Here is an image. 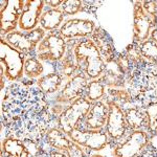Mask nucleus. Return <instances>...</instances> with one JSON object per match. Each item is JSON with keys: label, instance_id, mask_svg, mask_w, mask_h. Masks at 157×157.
I'll list each match as a JSON object with an SVG mask.
<instances>
[{"label": "nucleus", "instance_id": "obj_1", "mask_svg": "<svg viewBox=\"0 0 157 157\" xmlns=\"http://www.w3.org/2000/svg\"><path fill=\"white\" fill-rule=\"evenodd\" d=\"M52 115L46 94L38 86L21 82L7 87L2 102L6 137L38 143L52 128Z\"/></svg>", "mask_w": 157, "mask_h": 157}, {"label": "nucleus", "instance_id": "obj_2", "mask_svg": "<svg viewBox=\"0 0 157 157\" xmlns=\"http://www.w3.org/2000/svg\"><path fill=\"white\" fill-rule=\"evenodd\" d=\"M73 55L78 67L84 64L87 78L95 80L106 70V64L102 55L91 39H84L78 42L73 49Z\"/></svg>", "mask_w": 157, "mask_h": 157}, {"label": "nucleus", "instance_id": "obj_3", "mask_svg": "<svg viewBox=\"0 0 157 157\" xmlns=\"http://www.w3.org/2000/svg\"><path fill=\"white\" fill-rule=\"evenodd\" d=\"M0 61L3 75L11 82H16L23 75L25 57L24 54L7 43L4 39L0 40Z\"/></svg>", "mask_w": 157, "mask_h": 157}, {"label": "nucleus", "instance_id": "obj_4", "mask_svg": "<svg viewBox=\"0 0 157 157\" xmlns=\"http://www.w3.org/2000/svg\"><path fill=\"white\" fill-rule=\"evenodd\" d=\"M91 108V102L85 97H81L72 102L69 106L62 111L58 117L59 127L68 134L77 129L78 124L86 117Z\"/></svg>", "mask_w": 157, "mask_h": 157}, {"label": "nucleus", "instance_id": "obj_5", "mask_svg": "<svg viewBox=\"0 0 157 157\" xmlns=\"http://www.w3.org/2000/svg\"><path fill=\"white\" fill-rule=\"evenodd\" d=\"M67 45L60 33L52 32L39 43L37 47L38 59L49 62H58L64 58Z\"/></svg>", "mask_w": 157, "mask_h": 157}, {"label": "nucleus", "instance_id": "obj_6", "mask_svg": "<svg viewBox=\"0 0 157 157\" xmlns=\"http://www.w3.org/2000/svg\"><path fill=\"white\" fill-rule=\"evenodd\" d=\"M44 37L45 30L42 27H37L27 33L17 32V30L10 33L6 36V41L17 50L23 54H27L34 52L39 43L44 39Z\"/></svg>", "mask_w": 157, "mask_h": 157}, {"label": "nucleus", "instance_id": "obj_7", "mask_svg": "<svg viewBox=\"0 0 157 157\" xmlns=\"http://www.w3.org/2000/svg\"><path fill=\"white\" fill-rule=\"evenodd\" d=\"M0 7V30L1 35H9L15 32L23 10L22 0H1Z\"/></svg>", "mask_w": 157, "mask_h": 157}, {"label": "nucleus", "instance_id": "obj_8", "mask_svg": "<svg viewBox=\"0 0 157 157\" xmlns=\"http://www.w3.org/2000/svg\"><path fill=\"white\" fill-rule=\"evenodd\" d=\"M67 135L77 145L93 151H102L109 143L107 133L102 130H78L77 128Z\"/></svg>", "mask_w": 157, "mask_h": 157}, {"label": "nucleus", "instance_id": "obj_9", "mask_svg": "<svg viewBox=\"0 0 157 157\" xmlns=\"http://www.w3.org/2000/svg\"><path fill=\"white\" fill-rule=\"evenodd\" d=\"M150 136L143 130H134L121 145L113 149L114 157H138L149 145Z\"/></svg>", "mask_w": 157, "mask_h": 157}, {"label": "nucleus", "instance_id": "obj_10", "mask_svg": "<svg viewBox=\"0 0 157 157\" xmlns=\"http://www.w3.org/2000/svg\"><path fill=\"white\" fill-rule=\"evenodd\" d=\"M108 118L106 124V133L112 140H118L127 132L125 112L115 102L108 103Z\"/></svg>", "mask_w": 157, "mask_h": 157}, {"label": "nucleus", "instance_id": "obj_11", "mask_svg": "<svg viewBox=\"0 0 157 157\" xmlns=\"http://www.w3.org/2000/svg\"><path fill=\"white\" fill-rule=\"evenodd\" d=\"M45 1L42 0H25L23 10L19 19V27L24 32L37 29L42 16V11Z\"/></svg>", "mask_w": 157, "mask_h": 157}, {"label": "nucleus", "instance_id": "obj_12", "mask_svg": "<svg viewBox=\"0 0 157 157\" xmlns=\"http://www.w3.org/2000/svg\"><path fill=\"white\" fill-rule=\"evenodd\" d=\"M95 24L90 19L73 18L65 21L60 27V35L64 39L85 38L94 33Z\"/></svg>", "mask_w": 157, "mask_h": 157}, {"label": "nucleus", "instance_id": "obj_13", "mask_svg": "<svg viewBox=\"0 0 157 157\" xmlns=\"http://www.w3.org/2000/svg\"><path fill=\"white\" fill-rule=\"evenodd\" d=\"M134 39L136 42L143 43L147 41L151 34V29L154 26V23L152 21L147 13L144 11L143 4L140 1L134 2Z\"/></svg>", "mask_w": 157, "mask_h": 157}, {"label": "nucleus", "instance_id": "obj_14", "mask_svg": "<svg viewBox=\"0 0 157 157\" xmlns=\"http://www.w3.org/2000/svg\"><path fill=\"white\" fill-rule=\"evenodd\" d=\"M88 85L87 75L83 72H78L70 78L64 86L57 98V102L70 103L75 102L77 98H81L83 92L86 90Z\"/></svg>", "mask_w": 157, "mask_h": 157}, {"label": "nucleus", "instance_id": "obj_15", "mask_svg": "<svg viewBox=\"0 0 157 157\" xmlns=\"http://www.w3.org/2000/svg\"><path fill=\"white\" fill-rule=\"evenodd\" d=\"M109 109L102 102H95L91 106L85 117V125L88 130H101L107 124Z\"/></svg>", "mask_w": 157, "mask_h": 157}, {"label": "nucleus", "instance_id": "obj_16", "mask_svg": "<svg viewBox=\"0 0 157 157\" xmlns=\"http://www.w3.org/2000/svg\"><path fill=\"white\" fill-rule=\"evenodd\" d=\"M44 138L47 145L58 151H66L72 144V140L67 134L61 128L57 127L49 129Z\"/></svg>", "mask_w": 157, "mask_h": 157}, {"label": "nucleus", "instance_id": "obj_17", "mask_svg": "<svg viewBox=\"0 0 157 157\" xmlns=\"http://www.w3.org/2000/svg\"><path fill=\"white\" fill-rule=\"evenodd\" d=\"M91 40L95 43L101 55H103L106 58L107 62H111L112 60H115L112 39L103 29H98L97 32L92 34V39Z\"/></svg>", "mask_w": 157, "mask_h": 157}, {"label": "nucleus", "instance_id": "obj_18", "mask_svg": "<svg viewBox=\"0 0 157 157\" xmlns=\"http://www.w3.org/2000/svg\"><path fill=\"white\" fill-rule=\"evenodd\" d=\"M63 77L59 72H52L46 75L39 78L37 81V86L45 94H52L59 90L62 84Z\"/></svg>", "mask_w": 157, "mask_h": 157}, {"label": "nucleus", "instance_id": "obj_19", "mask_svg": "<svg viewBox=\"0 0 157 157\" xmlns=\"http://www.w3.org/2000/svg\"><path fill=\"white\" fill-rule=\"evenodd\" d=\"M64 19V13L59 9H50L44 12L40 19V25L44 30H55Z\"/></svg>", "mask_w": 157, "mask_h": 157}, {"label": "nucleus", "instance_id": "obj_20", "mask_svg": "<svg viewBox=\"0 0 157 157\" xmlns=\"http://www.w3.org/2000/svg\"><path fill=\"white\" fill-rule=\"evenodd\" d=\"M124 112H125L126 123H127L128 128L133 129V130H141L143 127H146L147 116L146 113L143 112L140 109L132 107L125 110Z\"/></svg>", "mask_w": 157, "mask_h": 157}, {"label": "nucleus", "instance_id": "obj_21", "mask_svg": "<svg viewBox=\"0 0 157 157\" xmlns=\"http://www.w3.org/2000/svg\"><path fill=\"white\" fill-rule=\"evenodd\" d=\"M26 150V146L19 138L6 137L2 144V154L6 157H14Z\"/></svg>", "mask_w": 157, "mask_h": 157}, {"label": "nucleus", "instance_id": "obj_22", "mask_svg": "<svg viewBox=\"0 0 157 157\" xmlns=\"http://www.w3.org/2000/svg\"><path fill=\"white\" fill-rule=\"evenodd\" d=\"M147 116L146 128L148 130V135L151 137L157 135V102L152 101L147 105L145 110Z\"/></svg>", "mask_w": 157, "mask_h": 157}, {"label": "nucleus", "instance_id": "obj_23", "mask_svg": "<svg viewBox=\"0 0 157 157\" xmlns=\"http://www.w3.org/2000/svg\"><path fill=\"white\" fill-rule=\"evenodd\" d=\"M86 98L90 102H100L105 94V85L101 80H93L88 83L85 90Z\"/></svg>", "mask_w": 157, "mask_h": 157}, {"label": "nucleus", "instance_id": "obj_24", "mask_svg": "<svg viewBox=\"0 0 157 157\" xmlns=\"http://www.w3.org/2000/svg\"><path fill=\"white\" fill-rule=\"evenodd\" d=\"M44 71L43 64L40 62L38 58L30 57L25 60L24 64V73L30 78H36L42 75Z\"/></svg>", "mask_w": 157, "mask_h": 157}, {"label": "nucleus", "instance_id": "obj_25", "mask_svg": "<svg viewBox=\"0 0 157 157\" xmlns=\"http://www.w3.org/2000/svg\"><path fill=\"white\" fill-rule=\"evenodd\" d=\"M139 50H140V55L146 60H148L152 64L157 65V44H155L152 40H147L140 43Z\"/></svg>", "mask_w": 157, "mask_h": 157}, {"label": "nucleus", "instance_id": "obj_26", "mask_svg": "<svg viewBox=\"0 0 157 157\" xmlns=\"http://www.w3.org/2000/svg\"><path fill=\"white\" fill-rule=\"evenodd\" d=\"M83 2L78 0H66L62 4V12L66 15H75L82 10Z\"/></svg>", "mask_w": 157, "mask_h": 157}, {"label": "nucleus", "instance_id": "obj_27", "mask_svg": "<svg viewBox=\"0 0 157 157\" xmlns=\"http://www.w3.org/2000/svg\"><path fill=\"white\" fill-rule=\"evenodd\" d=\"M144 11L150 16L154 23V26L157 23V1H141Z\"/></svg>", "mask_w": 157, "mask_h": 157}, {"label": "nucleus", "instance_id": "obj_28", "mask_svg": "<svg viewBox=\"0 0 157 157\" xmlns=\"http://www.w3.org/2000/svg\"><path fill=\"white\" fill-rule=\"evenodd\" d=\"M65 153H66V155L68 157H88L87 154L85 153V151L82 149V147L77 145L73 141L69 148L65 151Z\"/></svg>", "mask_w": 157, "mask_h": 157}, {"label": "nucleus", "instance_id": "obj_29", "mask_svg": "<svg viewBox=\"0 0 157 157\" xmlns=\"http://www.w3.org/2000/svg\"><path fill=\"white\" fill-rule=\"evenodd\" d=\"M63 2L64 1H62V0H48V1H45V3L48 4L52 9H58V6H62Z\"/></svg>", "mask_w": 157, "mask_h": 157}, {"label": "nucleus", "instance_id": "obj_30", "mask_svg": "<svg viewBox=\"0 0 157 157\" xmlns=\"http://www.w3.org/2000/svg\"><path fill=\"white\" fill-rule=\"evenodd\" d=\"M49 157H68L66 154L58 150H52L49 152Z\"/></svg>", "mask_w": 157, "mask_h": 157}, {"label": "nucleus", "instance_id": "obj_31", "mask_svg": "<svg viewBox=\"0 0 157 157\" xmlns=\"http://www.w3.org/2000/svg\"><path fill=\"white\" fill-rule=\"evenodd\" d=\"M151 40L153 41L155 44H157V27H155L154 29L151 30V34H150Z\"/></svg>", "mask_w": 157, "mask_h": 157}, {"label": "nucleus", "instance_id": "obj_32", "mask_svg": "<svg viewBox=\"0 0 157 157\" xmlns=\"http://www.w3.org/2000/svg\"><path fill=\"white\" fill-rule=\"evenodd\" d=\"M14 157H34V156L29 153V151L27 150V148H26V150H24L23 152H21L20 154H18V155H16Z\"/></svg>", "mask_w": 157, "mask_h": 157}, {"label": "nucleus", "instance_id": "obj_33", "mask_svg": "<svg viewBox=\"0 0 157 157\" xmlns=\"http://www.w3.org/2000/svg\"><path fill=\"white\" fill-rule=\"evenodd\" d=\"M138 157H157L156 155H155V154H153V153H151V152H146V153H144L143 154V155H139Z\"/></svg>", "mask_w": 157, "mask_h": 157}, {"label": "nucleus", "instance_id": "obj_34", "mask_svg": "<svg viewBox=\"0 0 157 157\" xmlns=\"http://www.w3.org/2000/svg\"><path fill=\"white\" fill-rule=\"evenodd\" d=\"M92 157H105V156H103V155H98V154H95V155H93Z\"/></svg>", "mask_w": 157, "mask_h": 157}, {"label": "nucleus", "instance_id": "obj_35", "mask_svg": "<svg viewBox=\"0 0 157 157\" xmlns=\"http://www.w3.org/2000/svg\"><path fill=\"white\" fill-rule=\"evenodd\" d=\"M39 157H46V156H45V155H41V156H39Z\"/></svg>", "mask_w": 157, "mask_h": 157}]
</instances>
